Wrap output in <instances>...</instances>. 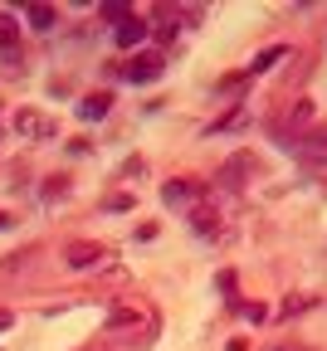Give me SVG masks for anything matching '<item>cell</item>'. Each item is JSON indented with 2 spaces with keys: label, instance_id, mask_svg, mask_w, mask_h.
Segmentation results:
<instances>
[{
  "label": "cell",
  "instance_id": "6da1fadb",
  "mask_svg": "<svg viewBox=\"0 0 327 351\" xmlns=\"http://www.w3.org/2000/svg\"><path fill=\"white\" fill-rule=\"evenodd\" d=\"M15 132L30 137V142H49V137H59V122L49 112H39V108H20L15 112Z\"/></svg>",
  "mask_w": 327,
  "mask_h": 351
},
{
  "label": "cell",
  "instance_id": "7a4b0ae2",
  "mask_svg": "<svg viewBox=\"0 0 327 351\" xmlns=\"http://www.w3.org/2000/svg\"><path fill=\"white\" fill-rule=\"evenodd\" d=\"M132 83H152V78H161L166 73V54L161 49H137L132 59H127V69H122Z\"/></svg>",
  "mask_w": 327,
  "mask_h": 351
},
{
  "label": "cell",
  "instance_id": "3957f363",
  "mask_svg": "<svg viewBox=\"0 0 327 351\" xmlns=\"http://www.w3.org/2000/svg\"><path fill=\"white\" fill-rule=\"evenodd\" d=\"M152 34V25L147 20H137V15H127L122 25H113V39H117V49H142V39Z\"/></svg>",
  "mask_w": 327,
  "mask_h": 351
},
{
  "label": "cell",
  "instance_id": "277c9868",
  "mask_svg": "<svg viewBox=\"0 0 327 351\" xmlns=\"http://www.w3.org/2000/svg\"><path fill=\"white\" fill-rule=\"evenodd\" d=\"M249 171H254V156H249V152H240V156H229V161L220 166V186H229V191H240V186L249 181Z\"/></svg>",
  "mask_w": 327,
  "mask_h": 351
},
{
  "label": "cell",
  "instance_id": "5b68a950",
  "mask_svg": "<svg viewBox=\"0 0 327 351\" xmlns=\"http://www.w3.org/2000/svg\"><path fill=\"white\" fill-rule=\"evenodd\" d=\"M103 254H108L103 244L78 239V244H69V254H64V258H69V269H93V263H103Z\"/></svg>",
  "mask_w": 327,
  "mask_h": 351
},
{
  "label": "cell",
  "instance_id": "8992f818",
  "mask_svg": "<svg viewBox=\"0 0 327 351\" xmlns=\"http://www.w3.org/2000/svg\"><path fill=\"white\" fill-rule=\"evenodd\" d=\"M161 200H166L171 210H185V205L196 200V181H166V186H161Z\"/></svg>",
  "mask_w": 327,
  "mask_h": 351
},
{
  "label": "cell",
  "instance_id": "52a82bcc",
  "mask_svg": "<svg viewBox=\"0 0 327 351\" xmlns=\"http://www.w3.org/2000/svg\"><path fill=\"white\" fill-rule=\"evenodd\" d=\"M108 108H113V93H93V98L78 103V117L83 122H98V117H108Z\"/></svg>",
  "mask_w": 327,
  "mask_h": 351
},
{
  "label": "cell",
  "instance_id": "ba28073f",
  "mask_svg": "<svg viewBox=\"0 0 327 351\" xmlns=\"http://www.w3.org/2000/svg\"><path fill=\"white\" fill-rule=\"evenodd\" d=\"M298 156L303 161H327V132H313L308 142H298Z\"/></svg>",
  "mask_w": 327,
  "mask_h": 351
},
{
  "label": "cell",
  "instance_id": "9c48e42d",
  "mask_svg": "<svg viewBox=\"0 0 327 351\" xmlns=\"http://www.w3.org/2000/svg\"><path fill=\"white\" fill-rule=\"evenodd\" d=\"M191 225H196L201 234H210V230L220 225V215H215V205H191Z\"/></svg>",
  "mask_w": 327,
  "mask_h": 351
},
{
  "label": "cell",
  "instance_id": "30bf717a",
  "mask_svg": "<svg viewBox=\"0 0 327 351\" xmlns=\"http://www.w3.org/2000/svg\"><path fill=\"white\" fill-rule=\"evenodd\" d=\"M284 54H289V49H284V44H273V49H264V54H254V64H249V78H254V73H269V69H273L278 59H284Z\"/></svg>",
  "mask_w": 327,
  "mask_h": 351
},
{
  "label": "cell",
  "instance_id": "8fae6325",
  "mask_svg": "<svg viewBox=\"0 0 327 351\" xmlns=\"http://www.w3.org/2000/svg\"><path fill=\"white\" fill-rule=\"evenodd\" d=\"M25 20H30L34 29H54L59 10H54V5H30V10H25Z\"/></svg>",
  "mask_w": 327,
  "mask_h": 351
},
{
  "label": "cell",
  "instance_id": "7c38bea8",
  "mask_svg": "<svg viewBox=\"0 0 327 351\" xmlns=\"http://www.w3.org/2000/svg\"><path fill=\"white\" fill-rule=\"evenodd\" d=\"M15 44H20V25L10 15H0V49H15Z\"/></svg>",
  "mask_w": 327,
  "mask_h": 351
},
{
  "label": "cell",
  "instance_id": "4fadbf2b",
  "mask_svg": "<svg viewBox=\"0 0 327 351\" xmlns=\"http://www.w3.org/2000/svg\"><path fill=\"white\" fill-rule=\"evenodd\" d=\"M98 15H103V20H113V25H122V20L132 15V5H122V0H108V5H98Z\"/></svg>",
  "mask_w": 327,
  "mask_h": 351
},
{
  "label": "cell",
  "instance_id": "5bb4252c",
  "mask_svg": "<svg viewBox=\"0 0 327 351\" xmlns=\"http://www.w3.org/2000/svg\"><path fill=\"white\" fill-rule=\"evenodd\" d=\"M245 122H249V117H245V112H229V117H225V122H215V127H210V137H215V132H240V127H245Z\"/></svg>",
  "mask_w": 327,
  "mask_h": 351
},
{
  "label": "cell",
  "instance_id": "9a60e30c",
  "mask_svg": "<svg viewBox=\"0 0 327 351\" xmlns=\"http://www.w3.org/2000/svg\"><path fill=\"white\" fill-rule=\"evenodd\" d=\"M215 288H220V298H229V302H235V269H225V274L215 278Z\"/></svg>",
  "mask_w": 327,
  "mask_h": 351
},
{
  "label": "cell",
  "instance_id": "2e32d148",
  "mask_svg": "<svg viewBox=\"0 0 327 351\" xmlns=\"http://www.w3.org/2000/svg\"><path fill=\"white\" fill-rule=\"evenodd\" d=\"M137 205V195H108L103 200V210H113V215H122V210H132Z\"/></svg>",
  "mask_w": 327,
  "mask_h": 351
},
{
  "label": "cell",
  "instance_id": "e0dca14e",
  "mask_svg": "<svg viewBox=\"0 0 327 351\" xmlns=\"http://www.w3.org/2000/svg\"><path fill=\"white\" fill-rule=\"evenodd\" d=\"M240 313H245V322H264V317H269V307H264V302H245Z\"/></svg>",
  "mask_w": 327,
  "mask_h": 351
},
{
  "label": "cell",
  "instance_id": "ac0fdd59",
  "mask_svg": "<svg viewBox=\"0 0 327 351\" xmlns=\"http://www.w3.org/2000/svg\"><path fill=\"white\" fill-rule=\"evenodd\" d=\"M308 117H313V103H308V98H303V103H298V108H293V132H298V127H303V122H308Z\"/></svg>",
  "mask_w": 327,
  "mask_h": 351
},
{
  "label": "cell",
  "instance_id": "d6986e66",
  "mask_svg": "<svg viewBox=\"0 0 327 351\" xmlns=\"http://www.w3.org/2000/svg\"><path fill=\"white\" fill-rule=\"evenodd\" d=\"M64 191H69V181H64V176H54V181L44 186V200H54V195H64Z\"/></svg>",
  "mask_w": 327,
  "mask_h": 351
},
{
  "label": "cell",
  "instance_id": "ffe728a7",
  "mask_svg": "<svg viewBox=\"0 0 327 351\" xmlns=\"http://www.w3.org/2000/svg\"><path fill=\"white\" fill-rule=\"evenodd\" d=\"M157 39L171 44V39H176V20H161V25H157Z\"/></svg>",
  "mask_w": 327,
  "mask_h": 351
},
{
  "label": "cell",
  "instance_id": "44dd1931",
  "mask_svg": "<svg viewBox=\"0 0 327 351\" xmlns=\"http://www.w3.org/2000/svg\"><path fill=\"white\" fill-rule=\"evenodd\" d=\"M142 171H147V161H142V156H132V161L122 166V176H142Z\"/></svg>",
  "mask_w": 327,
  "mask_h": 351
},
{
  "label": "cell",
  "instance_id": "7402d4cb",
  "mask_svg": "<svg viewBox=\"0 0 327 351\" xmlns=\"http://www.w3.org/2000/svg\"><path fill=\"white\" fill-rule=\"evenodd\" d=\"M303 307H308V298H289V302H284V317H293V313H303Z\"/></svg>",
  "mask_w": 327,
  "mask_h": 351
},
{
  "label": "cell",
  "instance_id": "603a6c76",
  "mask_svg": "<svg viewBox=\"0 0 327 351\" xmlns=\"http://www.w3.org/2000/svg\"><path fill=\"white\" fill-rule=\"evenodd\" d=\"M10 322H15V317H10V313H5V307H0V332H5V327H10Z\"/></svg>",
  "mask_w": 327,
  "mask_h": 351
},
{
  "label": "cell",
  "instance_id": "cb8c5ba5",
  "mask_svg": "<svg viewBox=\"0 0 327 351\" xmlns=\"http://www.w3.org/2000/svg\"><path fill=\"white\" fill-rule=\"evenodd\" d=\"M0 225H5V215H0Z\"/></svg>",
  "mask_w": 327,
  "mask_h": 351
}]
</instances>
